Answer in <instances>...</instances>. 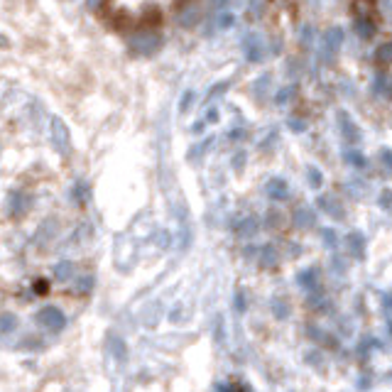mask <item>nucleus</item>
Wrapping results in <instances>:
<instances>
[{"label":"nucleus","mask_w":392,"mask_h":392,"mask_svg":"<svg viewBox=\"0 0 392 392\" xmlns=\"http://www.w3.org/2000/svg\"><path fill=\"white\" fill-rule=\"evenodd\" d=\"M336 118H338V133H341V138L348 142V145H355V142L361 140V130L350 120L348 111H338Z\"/></svg>","instance_id":"5"},{"label":"nucleus","mask_w":392,"mask_h":392,"mask_svg":"<svg viewBox=\"0 0 392 392\" xmlns=\"http://www.w3.org/2000/svg\"><path fill=\"white\" fill-rule=\"evenodd\" d=\"M341 44H343V29L341 27H329L323 32L321 37V54L326 56V61H331L336 52L341 49Z\"/></svg>","instance_id":"3"},{"label":"nucleus","mask_w":392,"mask_h":392,"mask_svg":"<svg viewBox=\"0 0 392 392\" xmlns=\"http://www.w3.org/2000/svg\"><path fill=\"white\" fill-rule=\"evenodd\" d=\"M52 133H54L56 147H59L61 152H69V133H67V127H64L61 120H54V123H52Z\"/></svg>","instance_id":"12"},{"label":"nucleus","mask_w":392,"mask_h":392,"mask_svg":"<svg viewBox=\"0 0 392 392\" xmlns=\"http://www.w3.org/2000/svg\"><path fill=\"white\" fill-rule=\"evenodd\" d=\"M307 182H309V186H311V189H319V186L323 184L321 169L314 167V165H309V167H307Z\"/></svg>","instance_id":"19"},{"label":"nucleus","mask_w":392,"mask_h":392,"mask_svg":"<svg viewBox=\"0 0 392 392\" xmlns=\"http://www.w3.org/2000/svg\"><path fill=\"white\" fill-rule=\"evenodd\" d=\"M243 167H245V152H238L236 157H233V169H236V172H240Z\"/></svg>","instance_id":"35"},{"label":"nucleus","mask_w":392,"mask_h":392,"mask_svg":"<svg viewBox=\"0 0 392 392\" xmlns=\"http://www.w3.org/2000/svg\"><path fill=\"white\" fill-rule=\"evenodd\" d=\"M287 127H289L292 133H304V130H307V123H304L302 118H287Z\"/></svg>","instance_id":"26"},{"label":"nucleus","mask_w":392,"mask_h":392,"mask_svg":"<svg viewBox=\"0 0 392 392\" xmlns=\"http://www.w3.org/2000/svg\"><path fill=\"white\" fill-rule=\"evenodd\" d=\"M213 140H216V138H206L204 142H196L194 147L189 150V154H186V157H189L191 162H194V159H199V157H204V154H206L211 147H213Z\"/></svg>","instance_id":"17"},{"label":"nucleus","mask_w":392,"mask_h":392,"mask_svg":"<svg viewBox=\"0 0 392 392\" xmlns=\"http://www.w3.org/2000/svg\"><path fill=\"white\" fill-rule=\"evenodd\" d=\"M297 91H299V88H297V84L282 86L280 91L275 93V103H277V106H287V103H289V101L297 96Z\"/></svg>","instance_id":"15"},{"label":"nucleus","mask_w":392,"mask_h":392,"mask_svg":"<svg viewBox=\"0 0 392 392\" xmlns=\"http://www.w3.org/2000/svg\"><path fill=\"white\" fill-rule=\"evenodd\" d=\"M54 275L59 280H69V277H74V265H71L69 260H61V263L54 267Z\"/></svg>","instance_id":"23"},{"label":"nucleus","mask_w":392,"mask_h":392,"mask_svg":"<svg viewBox=\"0 0 392 392\" xmlns=\"http://www.w3.org/2000/svg\"><path fill=\"white\" fill-rule=\"evenodd\" d=\"M228 138H233V140H238V138H245V130L236 127V130H231V133H228Z\"/></svg>","instance_id":"39"},{"label":"nucleus","mask_w":392,"mask_h":392,"mask_svg":"<svg viewBox=\"0 0 392 392\" xmlns=\"http://www.w3.org/2000/svg\"><path fill=\"white\" fill-rule=\"evenodd\" d=\"M375 61L392 64V42H382L378 49H375Z\"/></svg>","instance_id":"21"},{"label":"nucleus","mask_w":392,"mask_h":392,"mask_svg":"<svg viewBox=\"0 0 392 392\" xmlns=\"http://www.w3.org/2000/svg\"><path fill=\"white\" fill-rule=\"evenodd\" d=\"M346 245H348V250L353 257H358V260H363L365 257V236L361 231H353L348 233V238H346Z\"/></svg>","instance_id":"11"},{"label":"nucleus","mask_w":392,"mask_h":392,"mask_svg":"<svg viewBox=\"0 0 392 392\" xmlns=\"http://www.w3.org/2000/svg\"><path fill=\"white\" fill-rule=\"evenodd\" d=\"M91 287H93V277L91 275H86L84 280H79V284H76L79 292H91Z\"/></svg>","instance_id":"32"},{"label":"nucleus","mask_w":392,"mask_h":392,"mask_svg":"<svg viewBox=\"0 0 392 392\" xmlns=\"http://www.w3.org/2000/svg\"><path fill=\"white\" fill-rule=\"evenodd\" d=\"M257 255H260V267H275L277 265V250H275V245H263L260 250H257Z\"/></svg>","instance_id":"13"},{"label":"nucleus","mask_w":392,"mask_h":392,"mask_svg":"<svg viewBox=\"0 0 392 392\" xmlns=\"http://www.w3.org/2000/svg\"><path fill=\"white\" fill-rule=\"evenodd\" d=\"M240 49H243L245 61H250V64H257V61L265 59V42L257 35H245L243 42H240Z\"/></svg>","instance_id":"2"},{"label":"nucleus","mask_w":392,"mask_h":392,"mask_svg":"<svg viewBox=\"0 0 392 392\" xmlns=\"http://www.w3.org/2000/svg\"><path fill=\"white\" fill-rule=\"evenodd\" d=\"M177 22H179L184 29L196 27V25L201 22V8L194 5V3H186L182 10H179V15H177Z\"/></svg>","instance_id":"6"},{"label":"nucleus","mask_w":392,"mask_h":392,"mask_svg":"<svg viewBox=\"0 0 392 392\" xmlns=\"http://www.w3.org/2000/svg\"><path fill=\"white\" fill-rule=\"evenodd\" d=\"M314 275H316L314 270H304V272H299V275H297V284H299V287H304V289H314V287H316V282H319Z\"/></svg>","instance_id":"18"},{"label":"nucleus","mask_w":392,"mask_h":392,"mask_svg":"<svg viewBox=\"0 0 392 392\" xmlns=\"http://www.w3.org/2000/svg\"><path fill=\"white\" fill-rule=\"evenodd\" d=\"M380 206H382V209L392 206V191H390V189H385V191L380 194Z\"/></svg>","instance_id":"34"},{"label":"nucleus","mask_w":392,"mask_h":392,"mask_svg":"<svg viewBox=\"0 0 392 392\" xmlns=\"http://www.w3.org/2000/svg\"><path fill=\"white\" fill-rule=\"evenodd\" d=\"M216 25H218V29H231L233 25H236V15L233 13H221L218 15V20H216Z\"/></svg>","instance_id":"24"},{"label":"nucleus","mask_w":392,"mask_h":392,"mask_svg":"<svg viewBox=\"0 0 392 392\" xmlns=\"http://www.w3.org/2000/svg\"><path fill=\"white\" fill-rule=\"evenodd\" d=\"M191 101H194V91H186V93H184V98H182V103H179V111H182V113L189 111V108H191Z\"/></svg>","instance_id":"31"},{"label":"nucleus","mask_w":392,"mask_h":392,"mask_svg":"<svg viewBox=\"0 0 392 392\" xmlns=\"http://www.w3.org/2000/svg\"><path fill=\"white\" fill-rule=\"evenodd\" d=\"M47 289H49V284H47V282H35V292L37 294H47Z\"/></svg>","instance_id":"38"},{"label":"nucleus","mask_w":392,"mask_h":392,"mask_svg":"<svg viewBox=\"0 0 392 392\" xmlns=\"http://www.w3.org/2000/svg\"><path fill=\"white\" fill-rule=\"evenodd\" d=\"M316 206H319L323 213H329V216L338 218V221H343V216H346L343 206H338V201L334 199V196H319V199H316Z\"/></svg>","instance_id":"10"},{"label":"nucleus","mask_w":392,"mask_h":392,"mask_svg":"<svg viewBox=\"0 0 392 392\" xmlns=\"http://www.w3.org/2000/svg\"><path fill=\"white\" fill-rule=\"evenodd\" d=\"M103 3H106V0H88V8H91V10H98Z\"/></svg>","instance_id":"41"},{"label":"nucleus","mask_w":392,"mask_h":392,"mask_svg":"<svg viewBox=\"0 0 392 392\" xmlns=\"http://www.w3.org/2000/svg\"><path fill=\"white\" fill-rule=\"evenodd\" d=\"M289 311H292V309H289V302H284V299H275V302H272V314H275L277 319H287Z\"/></svg>","instance_id":"22"},{"label":"nucleus","mask_w":392,"mask_h":392,"mask_svg":"<svg viewBox=\"0 0 392 392\" xmlns=\"http://www.w3.org/2000/svg\"><path fill=\"white\" fill-rule=\"evenodd\" d=\"M380 162L385 165L387 172H392V150L390 147H382V150H380Z\"/></svg>","instance_id":"28"},{"label":"nucleus","mask_w":392,"mask_h":392,"mask_svg":"<svg viewBox=\"0 0 392 392\" xmlns=\"http://www.w3.org/2000/svg\"><path fill=\"white\" fill-rule=\"evenodd\" d=\"M302 44H304L307 49L311 47V27H309V25H307L304 29H302Z\"/></svg>","instance_id":"36"},{"label":"nucleus","mask_w":392,"mask_h":392,"mask_svg":"<svg viewBox=\"0 0 392 392\" xmlns=\"http://www.w3.org/2000/svg\"><path fill=\"white\" fill-rule=\"evenodd\" d=\"M228 88H231V81H218V84H213L209 88V93H206V101H204V103H213V101H218L221 96L228 93Z\"/></svg>","instance_id":"16"},{"label":"nucleus","mask_w":392,"mask_h":392,"mask_svg":"<svg viewBox=\"0 0 392 392\" xmlns=\"http://www.w3.org/2000/svg\"><path fill=\"white\" fill-rule=\"evenodd\" d=\"M13 329H15L13 316H3V319H0V334H10Z\"/></svg>","instance_id":"30"},{"label":"nucleus","mask_w":392,"mask_h":392,"mask_svg":"<svg viewBox=\"0 0 392 392\" xmlns=\"http://www.w3.org/2000/svg\"><path fill=\"white\" fill-rule=\"evenodd\" d=\"M216 118H218V111H216V108H211V111L206 113V123H216Z\"/></svg>","instance_id":"40"},{"label":"nucleus","mask_w":392,"mask_h":392,"mask_svg":"<svg viewBox=\"0 0 392 392\" xmlns=\"http://www.w3.org/2000/svg\"><path fill=\"white\" fill-rule=\"evenodd\" d=\"M267 86H270V76H260V79H255V86H252V91H255V96H265Z\"/></svg>","instance_id":"25"},{"label":"nucleus","mask_w":392,"mask_h":392,"mask_svg":"<svg viewBox=\"0 0 392 392\" xmlns=\"http://www.w3.org/2000/svg\"><path fill=\"white\" fill-rule=\"evenodd\" d=\"M111 348L115 350V358H125V343L120 338H111Z\"/></svg>","instance_id":"29"},{"label":"nucleus","mask_w":392,"mask_h":392,"mask_svg":"<svg viewBox=\"0 0 392 392\" xmlns=\"http://www.w3.org/2000/svg\"><path fill=\"white\" fill-rule=\"evenodd\" d=\"M343 157L348 159L350 167H358V169H365V167H368V162H365V154H363V152H355V150H346V152H343Z\"/></svg>","instance_id":"20"},{"label":"nucleus","mask_w":392,"mask_h":392,"mask_svg":"<svg viewBox=\"0 0 392 392\" xmlns=\"http://www.w3.org/2000/svg\"><path fill=\"white\" fill-rule=\"evenodd\" d=\"M236 311H240V314L245 311V292H243V289L236 292Z\"/></svg>","instance_id":"33"},{"label":"nucleus","mask_w":392,"mask_h":392,"mask_svg":"<svg viewBox=\"0 0 392 392\" xmlns=\"http://www.w3.org/2000/svg\"><path fill=\"white\" fill-rule=\"evenodd\" d=\"M257 231H260V218L257 216H245V218H240L238 223H236V233H238L240 240L255 238Z\"/></svg>","instance_id":"8"},{"label":"nucleus","mask_w":392,"mask_h":392,"mask_svg":"<svg viewBox=\"0 0 392 392\" xmlns=\"http://www.w3.org/2000/svg\"><path fill=\"white\" fill-rule=\"evenodd\" d=\"M355 32H358V37L370 40V37L375 35V22H370L368 17H358V20H355Z\"/></svg>","instance_id":"14"},{"label":"nucleus","mask_w":392,"mask_h":392,"mask_svg":"<svg viewBox=\"0 0 392 392\" xmlns=\"http://www.w3.org/2000/svg\"><path fill=\"white\" fill-rule=\"evenodd\" d=\"M294 225H297L299 231H309V228H314V225H316V213L309 209V206H299V209H294Z\"/></svg>","instance_id":"9"},{"label":"nucleus","mask_w":392,"mask_h":392,"mask_svg":"<svg viewBox=\"0 0 392 392\" xmlns=\"http://www.w3.org/2000/svg\"><path fill=\"white\" fill-rule=\"evenodd\" d=\"M265 194L272 201H287L289 199V184H287V179H282V177H275V179H270L265 184Z\"/></svg>","instance_id":"7"},{"label":"nucleus","mask_w":392,"mask_h":392,"mask_svg":"<svg viewBox=\"0 0 392 392\" xmlns=\"http://www.w3.org/2000/svg\"><path fill=\"white\" fill-rule=\"evenodd\" d=\"M162 47V37L157 32H138L135 37H130V49L140 56H152Z\"/></svg>","instance_id":"1"},{"label":"nucleus","mask_w":392,"mask_h":392,"mask_svg":"<svg viewBox=\"0 0 392 392\" xmlns=\"http://www.w3.org/2000/svg\"><path fill=\"white\" fill-rule=\"evenodd\" d=\"M319 233L323 236V245H326V248H334V245H336V233H334L331 228H321Z\"/></svg>","instance_id":"27"},{"label":"nucleus","mask_w":392,"mask_h":392,"mask_svg":"<svg viewBox=\"0 0 392 392\" xmlns=\"http://www.w3.org/2000/svg\"><path fill=\"white\" fill-rule=\"evenodd\" d=\"M37 319L42 323L47 331H52V334H59L64 326H67V319H64V314L59 311L56 307H44L40 314H37Z\"/></svg>","instance_id":"4"},{"label":"nucleus","mask_w":392,"mask_h":392,"mask_svg":"<svg viewBox=\"0 0 392 392\" xmlns=\"http://www.w3.org/2000/svg\"><path fill=\"white\" fill-rule=\"evenodd\" d=\"M373 91H378V93H382V91H385V76H378V79H375Z\"/></svg>","instance_id":"37"}]
</instances>
